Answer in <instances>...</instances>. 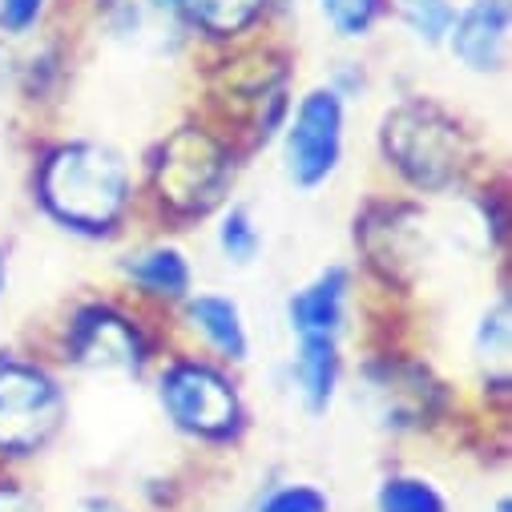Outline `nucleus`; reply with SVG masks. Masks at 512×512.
I'll use <instances>...</instances> for the list:
<instances>
[{
    "label": "nucleus",
    "mask_w": 512,
    "mask_h": 512,
    "mask_svg": "<svg viewBox=\"0 0 512 512\" xmlns=\"http://www.w3.org/2000/svg\"><path fill=\"white\" fill-rule=\"evenodd\" d=\"M343 150H347V101L339 89L319 81L287 109V121L279 130L283 174L295 190H319L339 174Z\"/></svg>",
    "instance_id": "obj_3"
},
{
    "label": "nucleus",
    "mask_w": 512,
    "mask_h": 512,
    "mask_svg": "<svg viewBox=\"0 0 512 512\" xmlns=\"http://www.w3.org/2000/svg\"><path fill=\"white\" fill-rule=\"evenodd\" d=\"M186 307V323L190 331L218 355V359H230V363H242L250 355V331H246V319H242V307L230 299V295H218V291H190L182 299Z\"/></svg>",
    "instance_id": "obj_11"
},
{
    "label": "nucleus",
    "mask_w": 512,
    "mask_h": 512,
    "mask_svg": "<svg viewBox=\"0 0 512 512\" xmlns=\"http://www.w3.org/2000/svg\"><path fill=\"white\" fill-rule=\"evenodd\" d=\"M154 186L162 194V202H170L182 214H202L210 210L230 182V158L222 150L218 138H210L206 130H174L158 154H154Z\"/></svg>",
    "instance_id": "obj_6"
},
{
    "label": "nucleus",
    "mask_w": 512,
    "mask_h": 512,
    "mask_svg": "<svg viewBox=\"0 0 512 512\" xmlns=\"http://www.w3.org/2000/svg\"><path fill=\"white\" fill-rule=\"evenodd\" d=\"M218 250L222 259L230 267H250L254 259H259L263 250V234H259V222H254V214L246 206H230L222 218H218Z\"/></svg>",
    "instance_id": "obj_18"
},
{
    "label": "nucleus",
    "mask_w": 512,
    "mask_h": 512,
    "mask_svg": "<svg viewBox=\"0 0 512 512\" xmlns=\"http://www.w3.org/2000/svg\"><path fill=\"white\" fill-rule=\"evenodd\" d=\"M339 375H343V359H339V339L327 335H299V347L291 355V388L299 396V404L311 416H323L339 392Z\"/></svg>",
    "instance_id": "obj_13"
},
{
    "label": "nucleus",
    "mask_w": 512,
    "mask_h": 512,
    "mask_svg": "<svg viewBox=\"0 0 512 512\" xmlns=\"http://www.w3.org/2000/svg\"><path fill=\"white\" fill-rule=\"evenodd\" d=\"M456 9L460 0H388V17H396L420 49H444Z\"/></svg>",
    "instance_id": "obj_16"
},
{
    "label": "nucleus",
    "mask_w": 512,
    "mask_h": 512,
    "mask_svg": "<svg viewBox=\"0 0 512 512\" xmlns=\"http://www.w3.org/2000/svg\"><path fill=\"white\" fill-rule=\"evenodd\" d=\"M69 512H125V508L113 504V500H105V496H85V500H77Z\"/></svg>",
    "instance_id": "obj_23"
},
{
    "label": "nucleus",
    "mask_w": 512,
    "mask_h": 512,
    "mask_svg": "<svg viewBox=\"0 0 512 512\" xmlns=\"http://www.w3.org/2000/svg\"><path fill=\"white\" fill-rule=\"evenodd\" d=\"M158 404L182 436L202 444H226L246 424L238 383L206 359L170 363L158 379Z\"/></svg>",
    "instance_id": "obj_4"
},
{
    "label": "nucleus",
    "mask_w": 512,
    "mask_h": 512,
    "mask_svg": "<svg viewBox=\"0 0 512 512\" xmlns=\"http://www.w3.org/2000/svg\"><path fill=\"white\" fill-rule=\"evenodd\" d=\"M476 339H480V355H484V359H488V355H492V359H504V355H508V307H504V303H500L492 315L480 319V335H476Z\"/></svg>",
    "instance_id": "obj_21"
},
{
    "label": "nucleus",
    "mask_w": 512,
    "mask_h": 512,
    "mask_svg": "<svg viewBox=\"0 0 512 512\" xmlns=\"http://www.w3.org/2000/svg\"><path fill=\"white\" fill-rule=\"evenodd\" d=\"M0 512H41V504L13 480H0Z\"/></svg>",
    "instance_id": "obj_22"
},
{
    "label": "nucleus",
    "mask_w": 512,
    "mask_h": 512,
    "mask_svg": "<svg viewBox=\"0 0 512 512\" xmlns=\"http://www.w3.org/2000/svg\"><path fill=\"white\" fill-rule=\"evenodd\" d=\"M351 307V275L347 267H323L315 279H307L291 303H287V323L295 335H327L339 339Z\"/></svg>",
    "instance_id": "obj_10"
},
{
    "label": "nucleus",
    "mask_w": 512,
    "mask_h": 512,
    "mask_svg": "<svg viewBox=\"0 0 512 512\" xmlns=\"http://www.w3.org/2000/svg\"><path fill=\"white\" fill-rule=\"evenodd\" d=\"M0 291H5V254H0Z\"/></svg>",
    "instance_id": "obj_24"
},
{
    "label": "nucleus",
    "mask_w": 512,
    "mask_h": 512,
    "mask_svg": "<svg viewBox=\"0 0 512 512\" xmlns=\"http://www.w3.org/2000/svg\"><path fill=\"white\" fill-rule=\"evenodd\" d=\"M49 13H53V0H0V37L29 41L45 29Z\"/></svg>",
    "instance_id": "obj_20"
},
{
    "label": "nucleus",
    "mask_w": 512,
    "mask_h": 512,
    "mask_svg": "<svg viewBox=\"0 0 512 512\" xmlns=\"http://www.w3.org/2000/svg\"><path fill=\"white\" fill-rule=\"evenodd\" d=\"M37 202L61 230L105 238L134 202L130 162L105 142H61L41 158Z\"/></svg>",
    "instance_id": "obj_1"
},
{
    "label": "nucleus",
    "mask_w": 512,
    "mask_h": 512,
    "mask_svg": "<svg viewBox=\"0 0 512 512\" xmlns=\"http://www.w3.org/2000/svg\"><path fill=\"white\" fill-rule=\"evenodd\" d=\"M254 512H331V500L323 488L307 480H287V484L267 488Z\"/></svg>",
    "instance_id": "obj_19"
},
{
    "label": "nucleus",
    "mask_w": 512,
    "mask_h": 512,
    "mask_svg": "<svg viewBox=\"0 0 512 512\" xmlns=\"http://www.w3.org/2000/svg\"><path fill=\"white\" fill-rule=\"evenodd\" d=\"M65 351L85 371H117V375H138L146 363V343L138 323H130L113 307H85L73 315Z\"/></svg>",
    "instance_id": "obj_7"
},
{
    "label": "nucleus",
    "mask_w": 512,
    "mask_h": 512,
    "mask_svg": "<svg viewBox=\"0 0 512 512\" xmlns=\"http://www.w3.org/2000/svg\"><path fill=\"white\" fill-rule=\"evenodd\" d=\"M121 275L130 279L142 295L162 299V303H182L190 295V287H194L190 259L178 246H166V242H154V246H142L134 254H125Z\"/></svg>",
    "instance_id": "obj_14"
},
{
    "label": "nucleus",
    "mask_w": 512,
    "mask_h": 512,
    "mask_svg": "<svg viewBox=\"0 0 512 512\" xmlns=\"http://www.w3.org/2000/svg\"><path fill=\"white\" fill-rule=\"evenodd\" d=\"M375 512H448V496L420 472H392L375 488Z\"/></svg>",
    "instance_id": "obj_17"
},
{
    "label": "nucleus",
    "mask_w": 512,
    "mask_h": 512,
    "mask_svg": "<svg viewBox=\"0 0 512 512\" xmlns=\"http://www.w3.org/2000/svg\"><path fill=\"white\" fill-rule=\"evenodd\" d=\"M379 146L388 166H396L420 190H444L464 166V134L452 113L436 101H400L383 113Z\"/></svg>",
    "instance_id": "obj_2"
},
{
    "label": "nucleus",
    "mask_w": 512,
    "mask_h": 512,
    "mask_svg": "<svg viewBox=\"0 0 512 512\" xmlns=\"http://www.w3.org/2000/svg\"><path fill=\"white\" fill-rule=\"evenodd\" d=\"M97 25L130 53L170 57L190 41L178 0H97Z\"/></svg>",
    "instance_id": "obj_8"
},
{
    "label": "nucleus",
    "mask_w": 512,
    "mask_h": 512,
    "mask_svg": "<svg viewBox=\"0 0 512 512\" xmlns=\"http://www.w3.org/2000/svg\"><path fill=\"white\" fill-rule=\"evenodd\" d=\"M65 424L61 383L29 359L0 355V456H37Z\"/></svg>",
    "instance_id": "obj_5"
},
{
    "label": "nucleus",
    "mask_w": 512,
    "mask_h": 512,
    "mask_svg": "<svg viewBox=\"0 0 512 512\" xmlns=\"http://www.w3.org/2000/svg\"><path fill=\"white\" fill-rule=\"evenodd\" d=\"M512 5L508 0H460L444 53L472 77H492L508 65Z\"/></svg>",
    "instance_id": "obj_9"
},
{
    "label": "nucleus",
    "mask_w": 512,
    "mask_h": 512,
    "mask_svg": "<svg viewBox=\"0 0 512 512\" xmlns=\"http://www.w3.org/2000/svg\"><path fill=\"white\" fill-rule=\"evenodd\" d=\"M323 29L343 45H363L388 21V0H315Z\"/></svg>",
    "instance_id": "obj_15"
},
{
    "label": "nucleus",
    "mask_w": 512,
    "mask_h": 512,
    "mask_svg": "<svg viewBox=\"0 0 512 512\" xmlns=\"http://www.w3.org/2000/svg\"><path fill=\"white\" fill-rule=\"evenodd\" d=\"M178 13L190 29V37L234 45L263 29L271 0H178Z\"/></svg>",
    "instance_id": "obj_12"
}]
</instances>
